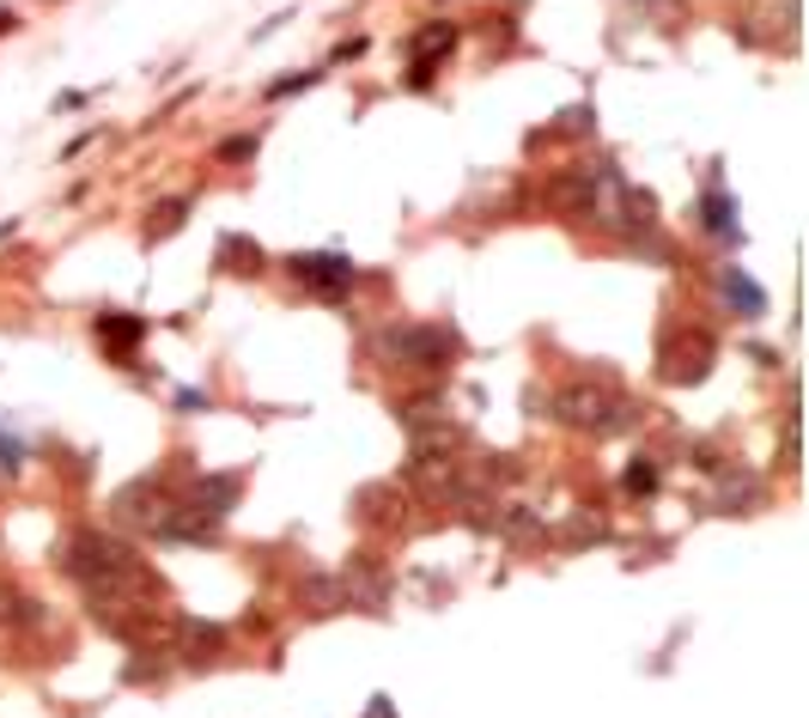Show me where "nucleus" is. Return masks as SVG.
I'll list each match as a JSON object with an SVG mask.
<instances>
[{"mask_svg":"<svg viewBox=\"0 0 809 718\" xmlns=\"http://www.w3.org/2000/svg\"><path fill=\"white\" fill-rule=\"evenodd\" d=\"M377 354H384V365H408V372H451L463 342H456L451 323H402V330L377 335Z\"/></svg>","mask_w":809,"mask_h":718,"instance_id":"f257e3e1","label":"nucleus"},{"mask_svg":"<svg viewBox=\"0 0 809 718\" xmlns=\"http://www.w3.org/2000/svg\"><path fill=\"white\" fill-rule=\"evenodd\" d=\"M560 421L584 426V433H621V426L639 421V402H628L609 377H591V384L560 390Z\"/></svg>","mask_w":809,"mask_h":718,"instance_id":"f03ea898","label":"nucleus"},{"mask_svg":"<svg viewBox=\"0 0 809 718\" xmlns=\"http://www.w3.org/2000/svg\"><path fill=\"white\" fill-rule=\"evenodd\" d=\"M177 493L165 488V475H147V481H128L122 493H116V518L122 524H135V530H147L152 542H165V530H171V518H177Z\"/></svg>","mask_w":809,"mask_h":718,"instance_id":"7ed1b4c3","label":"nucleus"},{"mask_svg":"<svg viewBox=\"0 0 809 718\" xmlns=\"http://www.w3.org/2000/svg\"><path fill=\"white\" fill-rule=\"evenodd\" d=\"M712 354H719V342H712L707 330H682L663 342V377L670 384H700V377L712 372Z\"/></svg>","mask_w":809,"mask_h":718,"instance_id":"20e7f679","label":"nucleus"},{"mask_svg":"<svg viewBox=\"0 0 809 718\" xmlns=\"http://www.w3.org/2000/svg\"><path fill=\"white\" fill-rule=\"evenodd\" d=\"M286 268H293L317 298H329V305H335V298H347V286H354V263H347L342 250H305V256H293Z\"/></svg>","mask_w":809,"mask_h":718,"instance_id":"39448f33","label":"nucleus"},{"mask_svg":"<svg viewBox=\"0 0 809 718\" xmlns=\"http://www.w3.org/2000/svg\"><path fill=\"white\" fill-rule=\"evenodd\" d=\"M238 493H244V469H219V475H195L189 488H182V505L219 524V518L238 505Z\"/></svg>","mask_w":809,"mask_h":718,"instance_id":"423d86ee","label":"nucleus"},{"mask_svg":"<svg viewBox=\"0 0 809 718\" xmlns=\"http://www.w3.org/2000/svg\"><path fill=\"white\" fill-rule=\"evenodd\" d=\"M91 335L103 342V354L116 365H135V342H147V317H128V311H98Z\"/></svg>","mask_w":809,"mask_h":718,"instance_id":"0eeeda50","label":"nucleus"},{"mask_svg":"<svg viewBox=\"0 0 809 718\" xmlns=\"http://www.w3.org/2000/svg\"><path fill=\"white\" fill-rule=\"evenodd\" d=\"M165 651H177L182 663H214L219 651H226V633H219L214 621H171Z\"/></svg>","mask_w":809,"mask_h":718,"instance_id":"6e6552de","label":"nucleus"},{"mask_svg":"<svg viewBox=\"0 0 809 718\" xmlns=\"http://www.w3.org/2000/svg\"><path fill=\"white\" fill-rule=\"evenodd\" d=\"M451 49H456V24L451 19H433V24H421V31H414L408 56H414V68H438Z\"/></svg>","mask_w":809,"mask_h":718,"instance_id":"1a4fd4ad","label":"nucleus"},{"mask_svg":"<svg viewBox=\"0 0 809 718\" xmlns=\"http://www.w3.org/2000/svg\"><path fill=\"white\" fill-rule=\"evenodd\" d=\"M724 305L737 311V317H749V323H754V317H767V293H761V286H754L737 263L724 268Z\"/></svg>","mask_w":809,"mask_h":718,"instance_id":"9d476101","label":"nucleus"},{"mask_svg":"<svg viewBox=\"0 0 809 718\" xmlns=\"http://www.w3.org/2000/svg\"><path fill=\"white\" fill-rule=\"evenodd\" d=\"M219 268L256 274V268H263V244H256V238H238V232H226V238H219Z\"/></svg>","mask_w":809,"mask_h":718,"instance_id":"9b49d317","label":"nucleus"},{"mask_svg":"<svg viewBox=\"0 0 809 718\" xmlns=\"http://www.w3.org/2000/svg\"><path fill=\"white\" fill-rule=\"evenodd\" d=\"M700 214H707V226L719 232V238H730V244H742V226H737V195L712 189L707 201H700Z\"/></svg>","mask_w":809,"mask_h":718,"instance_id":"f8f14e48","label":"nucleus"},{"mask_svg":"<svg viewBox=\"0 0 809 718\" xmlns=\"http://www.w3.org/2000/svg\"><path fill=\"white\" fill-rule=\"evenodd\" d=\"M182 219H189V201H159L147 219V244H165L171 232H182Z\"/></svg>","mask_w":809,"mask_h":718,"instance_id":"ddd939ff","label":"nucleus"},{"mask_svg":"<svg viewBox=\"0 0 809 718\" xmlns=\"http://www.w3.org/2000/svg\"><path fill=\"white\" fill-rule=\"evenodd\" d=\"M500 530H505L512 542H542V518L530 512V505H505V512H500Z\"/></svg>","mask_w":809,"mask_h":718,"instance_id":"4468645a","label":"nucleus"},{"mask_svg":"<svg viewBox=\"0 0 809 718\" xmlns=\"http://www.w3.org/2000/svg\"><path fill=\"white\" fill-rule=\"evenodd\" d=\"M621 488H628L633 500H651V493H658V463H651V456H633L628 475H621Z\"/></svg>","mask_w":809,"mask_h":718,"instance_id":"2eb2a0df","label":"nucleus"},{"mask_svg":"<svg viewBox=\"0 0 809 718\" xmlns=\"http://www.w3.org/2000/svg\"><path fill=\"white\" fill-rule=\"evenodd\" d=\"M305 86H317V73H286V80L268 86V98H293V91H305Z\"/></svg>","mask_w":809,"mask_h":718,"instance_id":"dca6fc26","label":"nucleus"},{"mask_svg":"<svg viewBox=\"0 0 809 718\" xmlns=\"http://www.w3.org/2000/svg\"><path fill=\"white\" fill-rule=\"evenodd\" d=\"M250 153H256V135H231L226 147H219V159H226V165H238V159H250Z\"/></svg>","mask_w":809,"mask_h":718,"instance_id":"f3484780","label":"nucleus"},{"mask_svg":"<svg viewBox=\"0 0 809 718\" xmlns=\"http://www.w3.org/2000/svg\"><path fill=\"white\" fill-rule=\"evenodd\" d=\"M201 409H214L207 390H177V414H201Z\"/></svg>","mask_w":809,"mask_h":718,"instance_id":"a211bd4d","label":"nucleus"},{"mask_svg":"<svg viewBox=\"0 0 809 718\" xmlns=\"http://www.w3.org/2000/svg\"><path fill=\"white\" fill-rule=\"evenodd\" d=\"M19 456H24V445L12 433H0V475H12V469H19Z\"/></svg>","mask_w":809,"mask_h":718,"instance_id":"6ab92c4d","label":"nucleus"},{"mask_svg":"<svg viewBox=\"0 0 809 718\" xmlns=\"http://www.w3.org/2000/svg\"><path fill=\"white\" fill-rule=\"evenodd\" d=\"M359 718H396V700H389V695H372V700H365V712Z\"/></svg>","mask_w":809,"mask_h":718,"instance_id":"aec40b11","label":"nucleus"},{"mask_svg":"<svg viewBox=\"0 0 809 718\" xmlns=\"http://www.w3.org/2000/svg\"><path fill=\"white\" fill-rule=\"evenodd\" d=\"M354 56H365V37H347V43L335 49V61H354Z\"/></svg>","mask_w":809,"mask_h":718,"instance_id":"412c9836","label":"nucleus"},{"mask_svg":"<svg viewBox=\"0 0 809 718\" xmlns=\"http://www.w3.org/2000/svg\"><path fill=\"white\" fill-rule=\"evenodd\" d=\"M12 24H19V19H12V7H0V37H7Z\"/></svg>","mask_w":809,"mask_h":718,"instance_id":"4be33fe9","label":"nucleus"}]
</instances>
